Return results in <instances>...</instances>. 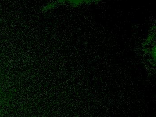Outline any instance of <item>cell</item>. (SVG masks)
Wrapping results in <instances>:
<instances>
[{
    "mask_svg": "<svg viewBox=\"0 0 156 117\" xmlns=\"http://www.w3.org/2000/svg\"><path fill=\"white\" fill-rule=\"evenodd\" d=\"M58 2L66 3L72 5H80L98 1V0H57Z\"/></svg>",
    "mask_w": 156,
    "mask_h": 117,
    "instance_id": "cell-1",
    "label": "cell"
}]
</instances>
